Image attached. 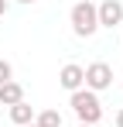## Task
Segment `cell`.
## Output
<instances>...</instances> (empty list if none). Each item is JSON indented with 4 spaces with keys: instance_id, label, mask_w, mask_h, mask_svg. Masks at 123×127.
<instances>
[{
    "instance_id": "6da1fadb",
    "label": "cell",
    "mask_w": 123,
    "mask_h": 127,
    "mask_svg": "<svg viewBox=\"0 0 123 127\" xmlns=\"http://www.w3.org/2000/svg\"><path fill=\"white\" fill-rule=\"evenodd\" d=\"M68 106L75 110V117H79V124H89L96 127L102 120V103H99V93H92V89H75L72 96H68Z\"/></svg>"
},
{
    "instance_id": "7a4b0ae2",
    "label": "cell",
    "mask_w": 123,
    "mask_h": 127,
    "mask_svg": "<svg viewBox=\"0 0 123 127\" xmlns=\"http://www.w3.org/2000/svg\"><path fill=\"white\" fill-rule=\"evenodd\" d=\"M68 24H72V31H75L79 38H92V34L99 31L96 3H92V0H79V3H72V10H68Z\"/></svg>"
},
{
    "instance_id": "3957f363",
    "label": "cell",
    "mask_w": 123,
    "mask_h": 127,
    "mask_svg": "<svg viewBox=\"0 0 123 127\" xmlns=\"http://www.w3.org/2000/svg\"><path fill=\"white\" fill-rule=\"evenodd\" d=\"M82 72H85V89H92V93H102L113 86V65H106V62H92Z\"/></svg>"
},
{
    "instance_id": "277c9868",
    "label": "cell",
    "mask_w": 123,
    "mask_h": 127,
    "mask_svg": "<svg viewBox=\"0 0 123 127\" xmlns=\"http://www.w3.org/2000/svg\"><path fill=\"white\" fill-rule=\"evenodd\" d=\"M96 17H99V28H116V24H123V3L102 0V3H96Z\"/></svg>"
},
{
    "instance_id": "5b68a950",
    "label": "cell",
    "mask_w": 123,
    "mask_h": 127,
    "mask_svg": "<svg viewBox=\"0 0 123 127\" xmlns=\"http://www.w3.org/2000/svg\"><path fill=\"white\" fill-rule=\"evenodd\" d=\"M58 86H62V89H68V93L82 89V86H85V72H82V65H75V62L62 65V72H58Z\"/></svg>"
},
{
    "instance_id": "8992f818",
    "label": "cell",
    "mask_w": 123,
    "mask_h": 127,
    "mask_svg": "<svg viewBox=\"0 0 123 127\" xmlns=\"http://www.w3.org/2000/svg\"><path fill=\"white\" fill-rule=\"evenodd\" d=\"M7 110H10V120H14V124H17V127H27V124H34V113H38L34 106L27 103V100H20V103H14V106H7Z\"/></svg>"
},
{
    "instance_id": "52a82bcc",
    "label": "cell",
    "mask_w": 123,
    "mask_h": 127,
    "mask_svg": "<svg viewBox=\"0 0 123 127\" xmlns=\"http://www.w3.org/2000/svg\"><path fill=\"white\" fill-rule=\"evenodd\" d=\"M20 100H24V86L20 83L10 79V83L0 86V106H14V103H20Z\"/></svg>"
},
{
    "instance_id": "ba28073f",
    "label": "cell",
    "mask_w": 123,
    "mask_h": 127,
    "mask_svg": "<svg viewBox=\"0 0 123 127\" xmlns=\"http://www.w3.org/2000/svg\"><path fill=\"white\" fill-rule=\"evenodd\" d=\"M34 124L38 127H62V113L58 110H41V113H34Z\"/></svg>"
},
{
    "instance_id": "9c48e42d",
    "label": "cell",
    "mask_w": 123,
    "mask_h": 127,
    "mask_svg": "<svg viewBox=\"0 0 123 127\" xmlns=\"http://www.w3.org/2000/svg\"><path fill=\"white\" fill-rule=\"evenodd\" d=\"M10 79H14V65L7 62V59H0V86L10 83Z\"/></svg>"
},
{
    "instance_id": "30bf717a",
    "label": "cell",
    "mask_w": 123,
    "mask_h": 127,
    "mask_svg": "<svg viewBox=\"0 0 123 127\" xmlns=\"http://www.w3.org/2000/svg\"><path fill=\"white\" fill-rule=\"evenodd\" d=\"M116 127H123V106L116 110Z\"/></svg>"
},
{
    "instance_id": "8fae6325",
    "label": "cell",
    "mask_w": 123,
    "mask_h": 127,
    "mask_svg": "<svg viewBox=\"0 0 123 127\" xmlns=\"http://www.w3.org/2000/svg\"><path fill=\"white\" fill-rule=\"evenodd\" d=\"M3 14H7V0H0V17H3Z\"/></svg>"
},
{
    "instance_id": "7c38bea8",
    "label": "cell",
    "mask_w": 123,
    "mask_h": 127,
    "mask_svg": "<svg viewBox=\"0 0 123 127\" xmlns=\"http://www.w3.org/2000/svg\"><path fill=\"white\" fill-rule=\"evenodd\" d=\"M17 3H34V0H17Z\"/></svg>"
},
{
    "instance_id": "4fadbf2b",
    "label": "cell",
    "mask_w": 123,
    "mask_h": 127,
    "mask_svg": "<svg viewBox=\"0 0 123 127\" xmlns=\"http://www.w3.org/2000/svg\"><path fill=\"white\" fill-rule=\"evenodd\" d=\"M27 127H38V124H27Z\"/></svg>"
},
{
    "instance_id": "5bb4252c",
    "label": "cell",
    "mask_w": 123,
    "mask_h": 127,
    "mask_svg": "<svg viewBox=\"0 0 123 127\" xmlns=\"http://www.w3.org/2000/svg\"><path fill=\"white\" fill-rule=\"evenodd\" d=\"M79 127H89V124H79Z\"/></svg>"
}]
</instances>
